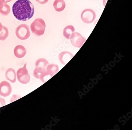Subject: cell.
Wrapping results in <instances>:
<instances>
[{"mask_svg":"<svg viewBox=\"0 0 132 130\" xmlns=\"http://www.w3.org/2000/svg\"><path fill=\"white\" fill-rule=\"evenodd\" d=\"M96 17L95 12L93 10L87 9L84 10L81 14V17L84 22L91 23L94 21Z\"/></svg>","mask_w":132,"mask_h":130,"instance_id":"cell-5","label":"cell"},{"mask_svg":"<svg viewBox=\"0 0 132 130\" xmlns=\"http://www.w3.org/2000/svg\"><path fill=\"white\" fill-rule=\"evenodd\" d=\"M9 34V30L5 26H3V29L0 32V40L4 41L7 39Z\"/></svg>","mask_w":132,"mask_h":130,"instance_id":"cell-16","label":"cell"},{"mask_svg":"<svg viewBox=\"0 0 132 130\" xmlns=\"http://www.w3.org/2000/svg\"><path fill=\"white\" fill-rule=\"evenodd\" d=\"M4 5V3L2 1V0H0V10L3 9Z\"/></svg>","mask_w":132,"mask_h":130,"instance_id":"cell-21","label":"cell"},{"mask_svg":"<svg viewBox=\"0 0 132 130\" xmlns=\"http://www.w3.org/2000/svg\"><path fill=\"white\" fill-rule=\"evenodd\" d=\"M27 50L22 45H17L14 49V54L16 58H22L26 55Z\"/></svg>","mask_w":132,"mask_h":130,"instance_id":"cell-9","label":"cell"},{"mask_svg":"<svg viewBox=\"0 0 132 130\" xmlns=\"http://www.w3.org/2000/svg\"><path fill=\"white\" fill-rule=\"evenodd\" d=\"M46 71L49 75L52 77L59 71V67L56 64H49L47 66L46 69Z\"/></svg>","mask_w":132,"mask_h":130,"instance_id":"cell-12","label":"cell"},{"mask_svg":"<svg viewBox=\"0 0 132 130\" xmlns=\"http://www.w3.org/2000/svg\"><path fill=\"white\" fill-rule=\"evenodd\" d=\"M53 6L56 11H62L65 7V3L63 0H55L53 4Z\"/></svg>","mask_w":132,"mask_h":130,"instance_id":"cell-11","label":"cell"},{"mask_svg":"<svg viewBox=\"0 0 132 130\" xmlns=\"http://www.w3.org/2000/svg\"><path fill=\"white\" fill-rule=\"evenodd\" d=\"M3 26L2 25V23H1L0 22V32L2 31V29H3Z\"/></svg>","mask_w":132,"mask_h":130,"instance_id":"cell-23","label":"cell"},{"mask_svg":"<svg viewBox=\"0 0 132 130\" xmlns=\"http://www.w3.org/2000/svg\"><path fill=\"white\" fill-rule=\"evenodd\" d=\"M5 76L7 80L10 81L12 83H14L16 81V73L14 70L10 68L6 70Z\"/></svg>","mask_w":132,"mask_h":130,"instance_id":"cell-10","label":"cell"},{"mask_svg":"<svg viewBox=\"0 0 132 130\" xmlns=\"http://www.w3.org/2000/svg\"><path fill=\"white\" fill-rule=\"evenodd\" d=\"M10 12V8L9 6L6 3H4L3 9L0 10V13L4 16H7Z\"/></svg>","mask_w":132,"mask_h":130,"instance_id":"cell-17","label":"cell"},{"mask_svg":"<svg viewBox=\"0 0 132 130\" xmlns=\"http://www.w3.org/2000/svg\"><path fill=\"white\" fill-rule=\"evenodd\" d=\"M2 1L4 3H7L11 1L12 0H2Z\"/></svg>","mask_w":132,"mask_h":130,"instance_id":"cell-22","label":"cell"},{"mask_svg":"<svg viewBox=\"0 0 132 130\" xmlns=\"http://www.w3.org/2000/svg\"><path fill=\"white\" fill-rule=\"evenodd\" d=\"M12 12L16 19L25 22L33 17L35 12L34 6L29 0H18L13 4Z\"/></svg>","mask_w":132,"mask_h":130,"instance_id":"cell-1","label":"cell"},{"mask_svg":"<svg viewBox=\"0 0 132 130\" xmlns=\"http://www.w3.org/2000/svg\"><path fill=\"white\" fill-rule=\"evenodd\" d=\"M70 39L73 45L79 48L81 47L86 40L80 33L77 32L73 33Z\"/></svg>","mask_w":132,"mask_h":130,"instance_id":"cell-6","label":"cell"},{"mask_svg":"<svg viewBox=\"0 0 132 130\" xmlns=\"http://www.w3.org/2000/svg\"><path fill=\"white\" fill-rule=\"evenodd\" d=\"M46 69L41 67H36L34 71V76L36 78L39 79L40 77L45 72Z\"/></svg>","mask_w":132,"mask_h":130,"instance_id":"cell-14","label":"cell"},{"mask_svg":"<svg viewBox=\"0 0 132 130\" xmlns=\"http://www.w3.org/2000/svg\"><path fill=\"white\" fill-rule=\"evenodd\" d=\"M12 88L10 83L4 81L0 83V95L4 97L9 96L11 93Z\"/></svg>","mask_w":132,"mask_h":130,"instance_id":"cell-7","label":"cell"},{"mask_svg":"<svg viewBox=\"0 0 132 130\" xmlns=\"http://www.w3.org/2000/svg\"><path fill=\"white\" fill-rule=\"evenodd\" d=\"M73 54L69 52L64 51L61 53L59 55V58L60 62L64 65H65L73 58Z\"/></svg>","mask_w":132,"mask_h":130,"instance_id":"cell-8","label":"cell"},{"mask_svg":"<svg viewBox=\"0 0 132 130\" xmlns=\"http://www.w3.org/2000/svg\"><path fill=\"white\" fill-rule=\"evenodd\" d=\"M15 34L17 37L22 40L27 39L30 36V31L29 27L25 24H21L16 29Z\"/></svg>","mask_w":132,"mask_h":130,"instance_id":"cell-3","label":"cell"},{"mask_svg":"<svg viewBox=\"0 0 132 130\" xmlns=\"http://www.w3.org/2000/svg\"><path fill=\"white\" fill-rule=\"evenodd\" d=\"M6 105V102L4 99L0 97V108Z\"/></svg>","mask_w":132,"mask_h":130,"instance_id":"cell-18","label":"cell"},{"mask_svg":"<svg viewBox=\"0 0 132 130\" xmlns=\"http://www.w3.org/2000/svg\"><path fill=\"white\" fill-rule=\"evenodd\" d=\"M48 65V62L45 59L40 58L36 61L35 63L36 67H41L46 69L47 66Z\"/></svg>","mask_w":132,"mask_h":130,"instance_id":"cell-15","label":"cell"},{"mask_svg":"<svg viewBox=\"0 0 132 130\" xmlns=\"http://www.w3.org/2000/svg\"><path fill=\"white\" fill-rule=\"evenodd\" d=\"M26 65L25 64L23 67L20 68L17 72L18 80L23 84H27L30 80V76L26 68Z\"/></svg>","mask_w":132,"mask_h":130,"instance_id":"cell-4","label":"cell"},{"mask_svg":"<svg viewBox=\"0 0 132 130\" xmlns=\"http://www.w3.org/2000/svg\"><path fill=\"white\" fill-rule=\"evenodd\" d=\"M75 31V28L73 26H67V27L64 29L63 35L66 39H70L71 35L73 33H74Z\"/></svg>","mask_w":132,"mask_h":130,"instance_id":"cell-13","label":"cell"},{"mask_svg":"<svg viewBox=\"0 0 132 130\" xmlns=\"http://www.w3.org/2000/svg\"><path fill=\"white\" fill-rule=\"evenodd\" d=\"M14 96H12V98H11V102H12L13 101H15V100H17L18 99V98H17L18 97V95H14Z\"/></svg>","mask_w":132,"mask_h":130,"instance_id":"cell-20","label":"cell"},{"mask_svg":"<svg viewBox=\"0 0 132 130\" xmlns=\"http://www.w3.org/2000/svg\"><path fill=\"white\" fill-rule=\"evenodd\" d=\"M36 1L40 4H44L48 2V0H36Z\"/></svg>","mask_w":132,"mask_h":130,"instance_id":"cell-19","label":"cell"},{"mask_svg":"<svg viewBox=\"0 0 132 130\" xmlns=\"http://www.w3.org/2000/svg\"><path fill=\"white\" fill-rule=\"evenodd\" d=\"M32 33L38 36H42L45 33L46 24L45 21L40 18H37L30 26Z\"/></svg>","mask_w":132,"mask_h":130,"instance_id":"cell-2","label":"cell"}]
</instances>
